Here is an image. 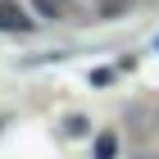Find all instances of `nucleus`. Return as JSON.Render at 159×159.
Returning a JSON list of instances; mask_svg holds the SVG:
<instances>
[{
    "mask_svg": "<svg viewBox=\"0 0 159 159\" xmlns=\"http://www.w3.org/2000/svg\"><path fill=\"white\" fill-rule=\"evenodd\" d=\"M0 27H5V32H27V27H32V18H27L14 0H0Z\"/></svg>",
    "mask_w": 159,
    "mask_h": 159,
    "instance_id": "obj_1",
    "label": "nucleus"
},
{
    "mask_svg": "<svg viewBox=\"0 0 159 159\" xmlns=\"http://www.w3.org/2000/svg\"><path fill=\"white\" fill-rule=\"evenodd\" d=\"M37 9L46 14V18H68L73 5H68V0H37Z\"/></svg>",
    "mask_w": 159,
    "mask_h": 159,
    "instance_id": "obj_2",
    "label": "nucleus"
},
{
    "mask_svg": "<svg viewBox=\"0 0 159 159\" xmlns=\"http://www.w3.org/2000/svg\"><path fill=\"white\" fill-rule=\"evenodd\" d=\"M96 159H114V136H100L96 141Z\"/></svg>",
    "mask_w": 159,
    "mask_h": 159,
    "instance_id": "obj_3",
    "label": "nucleus"
}]
</instances>
